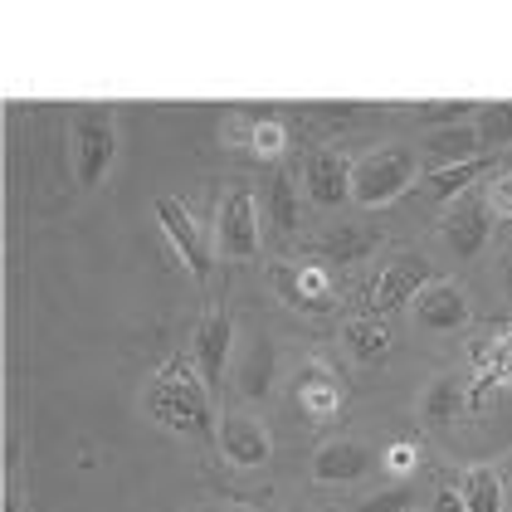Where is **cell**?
<instances>
[{"label":"cell","instance_id":"cell-28","mask_svg":"<svg viewBox=\"0 0 512 512\" xmlns=\"http://www.w3.org/2000/svg\"><path fill=\"white\" fill-rule=\"evenodd\" d=\"M415 459H420V449H415L410 439H400V444H391V449H386V469H391V473H410V469H415Z\"/></svg>","mask_w":512,"mask_h":512},{"label":"cell","instance_id":"cell-1","mask_svg":"<svg viewBox=\"0 0 512 512\" xmlns=\"http://www.w3.org/2000/svg\"><path fill=\"white\" fill-rule=\"evenodd\" d=\"M142 410L147 420H157L161 430L181 434V439H215V391L205 386L196 356H171L157 376L142 386Z\"/></svg>","mask_w":512,"mask_h":512},{"label":"cell","instance_id":"cell-24","mask_svg":"<svg viewBox=\"0 0 512 512\" xmlns=\"http://www.w3.org/2000/svg\"><path fill=\"white\" fill-rule=\"evenodd\" d=\"M483 205H488L493 215L512 220V171H498V176L488 181V196H483Z\"/></svg>","mask_w":512,"mask_h":512},{"label":"cell","instance_id":"cell-25","mask_svg":"<svg viewBox=\"0 0 512 512\" xmlns=\"http://www.w3.org/2000/svg\"><path fill=\"white\" fill-rule=\"evenodd\" d=\"M288 142L283 122H254V157H278Z\"/></svg>","mask_w":512,"mask_h":512},{"label":"cell","instance_id":"cell-10","mask_svg":"<svg viewBox=\"0 0 512 512\" xmlns=\"http://www.w3.org/2000/svg\"><path fill=\"white\" fill-rule=\"evenodd\" d=\"M230 347H235V322H230V313H210L196 327V337H191V356H196V366L210 391H220V381H225Z\"/></svg>","mask_w":512,"mask_h":512},{"label":"cell","instance_id":"cell-8","mask_svg":"<svg viewBox=\"0 0 512 512\" xmlns=\"http://www.w3.org/2000/svg\"><path fill=\"white\" fill-rule=\"evenodd\" d=\"M303 186H308V200L313 205H347L352 200V161L332 147H313L303 157Z\"/></svg>","mask_w":512,"mask_h":512},{"label":"cell","instance_id":"cell-11","mask_svg":"<svg viewBox=\"0 0 512 512\" xmlns=\"http://www.w3.org/2000/svg\"><path fill=\"white\" fill-rule=\"evenodd\" d=\"M410 308H415V322H420L425 332H459V327L473 317L464 288H459V283H449V278H434Z\"/></svg>","mask_w":512,"mask_h":512},{"label":"cell","instance_id":"cell-13","mask_svg":"<svg viewBox=\"0 0 512 512\" xmlns=\"http://www.w3.org/2000/svg\"><path fill=\"white\" fill-rule=\"evenodd\" d=\"M376 244H381V230H371V225H332L322 239L308 244V254H313V264L322 259V264L352 269V264H361V259L376 249Z\"/></svg>","mask_w":512,"mask_h":512},{"label":"cell","instance_id":"cell-23","mask_svg":"<svg viewBox=\"0 0 512 512\" xmlns=\"http://www.w3.org/2000/svg\"><path fill=\"white\" fill-rule=\"evenodd\" d=\"M269 220H274L278 235H298V225H303V210H298V196H293L288 176L269 181Z\"/></svg>","mask_w":512,"mask_h":512},{"label":"cell","instance_id":"cell-17","mask_svg":"<svg viewBox=\"0 0 512 512\" xmlns=\"http://www.w3.org/2000/svg\"><path fill=\"white\" fill-rule=\"evenodd\" d=\"M342 342H347V352H352L356 361H366V366L386 361L391 347H395L391 322H386V317H352V322L342 327Z\"/></svg>","mask_w":512,"mask_h":512},{"label":"cell","instance_id":"cell-12","mask_svg":"<svg viewBox=\"0 0 512 512\" xmlns=\"http://www.w3.org/2000/svg\"><path fill=\"white\" fill-rule=\"evenodd\" d=\"M439 235H444V244H449L454 259H473V254L493 239V210H488L483 200H469V205L449 210V220H444Z\"/></svg>","mask_w":512,"mask_h":512},{"label":"cell","instance_id":"cell-2","mask_svg":"<svg viewBox=\"0 0 512 512\" xmlns=\"http://www.w3.org/2000/svg\"><path fill=\"white\" fill-rule=\"evenodd\" d=\"M420 176V161L410 147L400 142H386V147H371L366 157H356L352 166V200L361 210H381L391 205L395 196H405Z\"/></svg>","mask_w":512,"mask_h":512},{"label":"cell","instance_id":"cell-30","mask_svg":"<svg viewBox=\"0 0 512 512\" xmlns=\"http://www.w3.org/2000/svg\"><path fill=\"white\" fill-rule=\"evenodd\" d=\"M498 269H503V288H508V293H512V249H508V254H503V264H498Z\"/></svg>","mask_w":512,"mask_h":512},{"label":"cell","instance_id":"cell-21","mask_svg":"<svg viewBox=\"0 0 512 512\" xmlns=\"http://www.w3.org/2000/svg\"><path fill=\"white\" fill-rule=\"evenodd\" d=\"M459 405H464V381L459 376H439L430 391H425V400H420V415L430 425H449L459 415Z\"/></svg>","mask_w":512,"mask_h":512},{"label":"cell","instance_id":"cell-16","mask_svg":"<svg viewBox=\"0 0 512 512\" xmlns=\"http://www.w3.org/2000/svg\"><path fill=\"white\" fill-rule=\"evenodd\" d=\"M425 157H430V171H439V166H459V161L483 157V147H478V132H473V122H454V127H434L430 137H425Z\"/></svg>","mask_w":512,"mask_h":512},{"label":"cell","instance_id":"cell-29","mask_svg":"<svg viewBox=\"0 0 512 512\" xmlns=\"http://www.w3.org/2000/svg\"><path fill=\"white\" fill-rule=\"evenodd\" d=\"M434 512H469V503H464V493H459L454 483H444V488L434 493Z\"/></svg>","mask_w":512,"mask_h":512},{"label":"cell","instance_id":"cell-9","mask_svg":"<svg viewBox=\"0 0 512 512\" xmlns=\"http://www.w3.org/2000/svg\"><path fill=\"white\" fill-rule=\"evenodd\" d=\"M215 444L235 469H264L269 454H274V439L254 415H225L220 430H215Z\"/></svg>","mask_w":512,"mask_h":512},{"label":"cell","instance_id":"cell-26","mask_svg":"<svg viewBox=\"0 0 512 512\" xmlns=\"http://www.w3.org/2000/svg\"><path fill=\"white\" fill-rule=\"evenodd\" d=\"M478 108L473 103H430V108H420V118H434L439 127H454L459 118H473Z\"/></svg>","mask_w":512,"mask_h":512},{"label":"cell","instance_id":"cell-22","mask_svg":"<svg viewBox=\"0 0 512 512\" xmlns=\"http://www.w3.org/2000/svg\"><path fill=\"white\" fill-rule=\"evenodd\" d=\"M473 132H478V147H508L512 142V103H478Z\"/></svg>","mask_w":512,"mask_h":512},{"label":"cell","instance_id":"cell-19","mask_svg":"<svg viewBox=\"0 0 512 512\" xmlns=\"http://www.w3.org/2000/svg\"><path fill=\"white\" fill-rule=\"evenodd\" d=\"M459 493H464L469 512H503V498H508L498 469H469L464 483H459Z\"/></svg>","mask_w":512,"mask_h":512},{"label":"cell","instance_id":"cell-14","mask_svg":"<svg viewBox=\"0 0 512 512\" xmlns=\"http://www.w3.org/2000/svg\"><path fill=\"white\" fill-rule=\"evenodd\" d=\"M376 464V454L366 449V444H356V439H332V444H322L313 454V478L317 483H356V478H366Z\"/></svg>","mask_w":512,"mask_h":512},{"label":"cell","instance_id":"cell-15","mask_svg":"<svg viewBox=\"0 0 512 512\" xmlns=\"http://www.w3.org/2000/svg\"><path fill=\"white\" fill-rule=\"evenodd\" d=\"M293 400H298V410H303L308 420H332V415H342V386H337L332 371H322V366H303V371H298Z\"/></svg>","mask_w":512,"mask_h":512},{"label":"cell","instance_id":"cell-27","mask_svg":"<svg viewBox=\"0 0 512 512\" xmlns=\"http://www.w3.org/2000/svg\"><path fill=\"white\" fill-rule=\"evenodd\" d=\"M410 503H415V493H410V488H391V493H381V498H371V503H366V508H361V512H405V508H410Z\"/></svg>","mask_w":512,"mask_h":512},{"label":"cell","instance_id":"cell-4","mask_svg":"<svg viewBox=\"0 0 512 512\" xmlns=\"http://www.w3.org/2000/svg\"><path fill=\"white\" fill-rule=\"evenodd\" d=\"M113 161H118V122H113V113H103V108L79 113L74 118V176H79L83 191L103 186Z\"/></svg>","mask_w":512,"mask_h":512},{"label":"cell","instance_id":"cell-20","mask_svg":"<svg viewBox=\"0 0 512 512\" xmlns=\"http://www.w3.org/2000/svg\"><path fill=\"white\" fill-rule=\"evenodd\" d=\"M274 342L269 337H254V352H249V361H244V371H239V386H244V395H254V400H264V395L274 391Z\"/></svg>","mask_w":512,"mask_h":512},{"label":"cell","instance_id":"cell-3","mask_svg":"<svg viewBox=\"0 0 512 512\" xmlns=\"http://www.w3.org/2000/svg\"><path fill=\"white\" fill-rule=\"evenodd\" d=\"M434 264L425 254H395L391 264H381L376 278L366 283V298H361V317H391L400 308H410L425 288L434 283Z\"/></svg>","mask_w":512,"mask_h":512},{"label":"cell","instance_id":"cell-6","mask_svg":"<svg viewBox=\"0 0 512 512\" xmlns=\"http://www.w3.org/2000/svg\"><path fill=\"white\" fill-rule=\"evenodd\" d=\"M215 249L230 259H254L259 254V205L249 186H230L215 215Z\"/></svg>","mask_w":512,"mask_h":512},{"label":"cell","instance_id":"cell-7","mask_svg":"<svg viewBox=\"0 0 512 512\" xmlns=\"http://www.w3.org/2000/svg\"><path fill=\"white\" fill-rule=\"evenodd\" d=\"M278 298L298 313H327L332 308V278L322 264H274L269 269Z\"/></svg>","mask_w":512,"mask_h":512},{"label":"cell","instance_id":"cell-5","mask_svg":"<svg viewBox=\"0 0 512 512\" xmlns=\"http://www.w3.org/2000/svg\"><path fill=\"white\" fill-rule=\"evenodd\" d=\"M157 220L166 230V239H171V249H176V259L186 264V274L200 278V283L215 274V244L191 220V210L181 205V196H157Z\"/></svg>","mask_w":512,"mask_h":512},{"label":"cell","instance_id":"cell-18","mask_svg":"<svg viewBox=\"0 0 512 512\" xmlns=\"http://www.w3.org/2000/svg\"><path fill=\"white\" fill-rule=\"evenodd\" d=\"M488 166H493L488 157L459 161V166H439V171H430V176H425V186H420V191H425V200H439V205H444V200L464 196V191H469V186L483 176V171H488Z\"/></svg>","mask_w":512,"mask_h":512}]
</instances>
